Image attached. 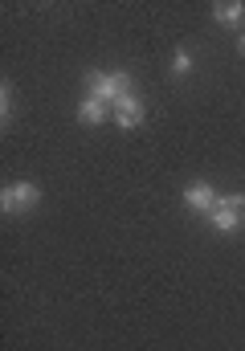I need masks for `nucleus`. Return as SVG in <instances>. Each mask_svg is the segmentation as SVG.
<instances>
[{
  "mask_svg": "<svg viewBox=\"0 0 245 351\" xmlns=\"http://www.w3.org/2000/svg\"><path fill=\"white\" fill-rule=\"evenodd\" d=\"M135 82H131V74L127 70H90L86 74V94L90 98H98V102H106V106H115L123 94H131Z\"/></svg>",
  "mask_w": 245,
  "mask_h": 351,
  "instance_id": "nucleus-1",
  "label": "nucleus"
},
{
  "mask_svg": "<svg viewBox=\"0 0 245 351\" xmlns=\"http://www.w3.org/2000/svg\"><path fill=\"white\" fill-rule=\"evenodd\" d=\"M41 184H33V180H12V184H4L0 188V213L4 217H25V213H33L37 204H41Z\"/></svg>",
  "mask_w": 245,
  "mask_h": 351,
  "instance_id": "nucleus-2",
  "label": "nucleus"
},
{
  "mask_svg": "<svg viewBox=\"0 0 245 351\" xmlns=\"http://www.w3.org/2000/svg\"><path fill=\"white\" fill-rule=\"evenodd\" d=\"M245 225V196H217L213 213H209V229L217 233H237Z\"/></svg>",
  "mask_w": 245,
  "mask_h": 351,
  "instance_id": "nucleus-3",
  "label": "nucleus"
},
{
  "mask_svg": "<svg viewBox=\"0 0 245 351\" xmlns=\"http://www.w3.org/2000/svg\"><path fill=\"white\" fill-rule=\"evenodd\" d=\"M143 119H148V106H143V98L131 90V94H123L115 106H110V123L119 127V131H139L143 127Z\"/></svg>",
  "mask_w": 245,
  "mask_h": 351,
  "instance_id": "nucleus-4",
  "label": "nucleus"
},
{
  "mask_svg": "<svg viewBox=\"0 0 245 351\" xmlns=\"http://www.w3.org/2000/svg\"><path fill=\"white\" fill-rule=\"evenodd\" d=\"M180 200H184V208H192V213L209 217V213H213V204H217V188H213L209 180H188V184L180 188Z\"/></svg>",
  "mask_w": 245,
  "mask_h": 351,
  "instance_id": "nucleus-5",
  "label": "nucleus"
},
{
  "mask_svg": "<svg viewBox=\"0 0 245 351\" xmlns=\"http://www.w3.org/2000/svg\"><path fill=\"white\" fill-rule=\"evenodd\" d=\"M213 21H217V25H225V29H237V33H242L245 4H242V0H217V4H213Z\"/></svg>",
  "mask_w": 245,
  "mask_h": 351,
  "instance_id": "nucleus-6",
  "label": "nucleus"
},
{
  "mask_svg": "<svg viewBox=\"0 0 245 351\" xmlns=\"http://www.w3.org/2000/svg\"><path fill=\"white\" fill-rule=\"evenodd\" d=\"M106 114H110V106H106V102H98V98H90V94L78 102V123H82V127H102V123H106Z\"/></svg>",
  "mask_w": 245,
  "mask_h": 351,
  "instance_id": "nucleus-7",
  "label": "nucleus"
},
{
  "mask_svg": "<svg viewBox=\"0 0 245 351\" xmlns=\"http://www.w3.org/2000/svg\"><path fill=\"white\" fill-rule=\"evenodd\" d=\"M12 119H16V94H12V86L4 82V86H0V123L8 127Z\"/></svg>",
  "mask_w": 245,
  "mask_h": 351,
  "instance_id": "nucleus-8",
  "label": "nucleus"
},
{
  "mask_svg": "<svg viewBox=\"0 0 245 351\" xmlns=\"http://www.w3.org/2000/svg\"><path fill=\"white\" fill-rule=\"evenodd\" d=\"M184 74H192V49L188 45H180L172 53V78H184Z\"/></svg>",
  "mask_w": 245,
  "mask_h": 351,
  "instance_id": "nucleus-9",
  "label": "nucleus"
},
{
  "mask_svg": "<svg viewBox=\"0 0 245 351\" xmlns=\"http://www.w3.org/2000/svg\"><path fill=\"white\" fill-rule=\"evenodd\" d=\"M237 53H242V58H245V29H242V33H237Z\"/></svg>",
  "mask_w": 245,
  "mask_h": 351,
  "instance_id": "nucleus-10",
  "label": "nucleus"
}]
</instances>
